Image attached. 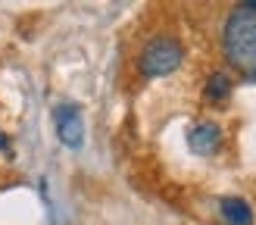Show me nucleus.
Returning <instances> with one entry per match:
<instances>
[{"label":"nucleus","instance_id":"nucleus-1","mask_svg":"<svg viewBox=\"0 0 256 225\" xmlns=\"http://www.w3.org/2000/svg\"><path fill=\"white\" fill-rule=\"evenodd\" d=\"M222 50L238 75L256 82V0L238 4L228 12L222 28Z\"/></svg>","mask_w":256,"mask_h":225},{"label":"nucleus","instance_id":"nucleus-2","mask_svg":"<svg viewBox=\"0 0 256 225\" xmlns=\"http://www.w3.org/2000/svg\"><path fill=\"white\" fill-rule=\"evenodd\" d=\"M182 60H184L182 41L172 38V34H160V38H153V41H147V47L140 50L138 69H140L144 78H162V75H169L182 66Z\"/></svg>","mask_w":256,"mask_h":225},{"label":"nucleus","instance_id":"nucleus-3","mask_svg":"<svg viewBox=\"0 0 256 225\" xmlns=\"http://www.w3.org/2000/svg\"><path fill=\"white\" fill-rule=\"evenodd\" d=\"M54 122H56V134L66 147H82V138H84V122H82V112L78 106L72 104H60L54 110Z\"/></svg>","mask_w":256,"mask_h":225},{"label":"nucleus","instance_id":"nucleus-4","mask_svg":"<svg viewBox=\"0 0 256 225\" xmlns=\"http://www.w3.org/2000/svg\"><path fill=\"white\" fill-rule=\"evenodd\" d=\"M188 147L194 150L197 156H212L216 150L222 147V128L216 122H197L194 128L188 132Z\"/></svg>","mask_w":256,"mask_h":225},{"label":"nucleus","instance_id":"nucleus-5","mask_svg":"<svg viewBox=\"0 0 256 225\" xmlns=\"http://www.w3.org/2000/svg\"><path fill=\"white\" fill-rule=\"evenodd\" d=\"M219 212H222V219L228 225H253L256 222V212L244 197H222L219 200Z\"/></svg>","mask_w":256,"mask_h":225},{"label":"nucleus","instance_id":"nucleus-6","mask_svg":"<svg viewBox=\"0 0 256 225\" xmlns=\"http://www.w3.org/2000/svg\"><path fill=\"white\" fill-rule=\"evenodd\" d=\"M232 97V78H228L225 72H212L206 78V100L212 104H222V100Z\"/></svg>","mask_w":256,"mask_h":225}]
</instances>
